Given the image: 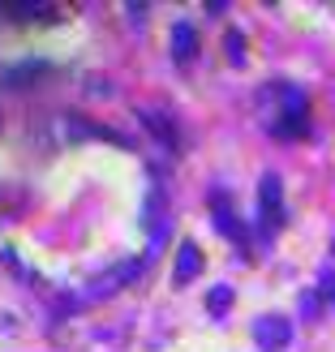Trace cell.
<instances>
[{"label": "cell", "instance_id": "1", "mask_svg": "<svg viewBox=\"0 0 335 352\" xmlns=\"http://www.w3.org/2000/svg\"><path fill=\"white\" fill-rule=\"evenodd\" d=\"M262 103V116H267V129L275 138H301L305 133V112H310V99L301 86L292 82H267L258 91Z\"/></svg>", "mask_w": 335, "mask_h": 352}, {"label": "cell", "instance_id": "2", "mask_svg": "<svg viewBox=\"0 0 335 352\" xmlns=\"http://www.w3.org/2000/svg\"><path fill=\"white\" fill-rule=\"evenodd\" d=\"M258 210H262V228L275 232L279 223H284V185H279V176L267 172L258 185Z\"/></svg>", "mask_w": 335, "mask_h": 352}, {"label": "cell", "instance_id": "3", "mask_svg": "<svg viewBox=\"0 0 335 352\" xmlns=\"http://www.w3.org/2000/svg\"><path fill=\"white\" fill-rule=\"evenodd\" d=\"M254 340H258V348L279 352V348H288V340H292V322L284 318V314H267V318L254 322Z\"/></svg>", "mask_w": 335, "mask_h": 352}, {"label": "cell", "instance_id": "4", "mask_svg": "<svg viewBox=\"0 0 335 352\" xmlns=\"http://www.w3.org/2000/svg\"><path fill=\"white\" fill-rule=\"evenodd\" d=\"M138 116H142V125H147V129H151L155 138H160L164 146H172V151L181 146V129L172 125V116H164L160 108H142V112H138Z\"/></svg>", "mask_w": 335, "mask_h": 352}, {"label": "cell", "instance_id": "5", "mask_svg": "<svg viewBox=\"0 0 335 352\" xmlns=\"http://www.w3.org/2000/svg\"><path fill=\"white\" fill-rule=\"evenodd\" d=\"M202 271V254L193 241H181V254H176V284H189L193 275Z\"/></svg>", "mask_w": 335, "mask_h": 352}, {"label": "cell", "instance_id": "6", "mask_svg": "<svg viewBox=\"0 0 335 352\" xmlns=\"http://www.w3.org/2000/svg\"><path fill=\"white\" fill-rule=\"evenodd\" d=\"M172 52H176V60H193V52H198V39H193V26L181 22L172 30Z\"/></svg>", "mask_w": 335, "mask_h": 352}, {"label": "cell", "instance_id": "7", "mask_svg": "<svg viewBox=\"0 0 335 352\" xmlns=\"http://www.w3.org/2000/svg\"><path fill=\"white\" fill-rule=\"evenodd\" d=\"M224 47H228V56H233V65L245 60V43H241V30H228L224 34Z\"/></svg>", "mask_w": 335, "mask_h": 352}, {"label": "cell", "instance_id": "8", "mask_svg": "<svg viewBox=\"0 0 335 352\" xmlns=\"http://www.w3.org/2000/svg\"><path fill=\"white\" fill-rule=\"evenodd\" d=\"M206 305L215 309V314H219V309H228V305H233V288H215V292L206 296Z\"/></svg>", "mask_w": 335, "mask_h": 352}, {"label": "cell", "instance_id": "9", "mask_svg": "<svg viewBox=\"0 0 335 352\" xmlns=\"http://www.w3.org/2000/svg\"><path fill=\"white\" fill-rule=\"evenodd\" d=\"M323 296H327V301L335 305V279H327V284H323Z\"/></svg>", "mask_w": 335, "mask_h": 352}, {"label": "cell", "instance_id": "10", "mask_svg": "<svg viewBox=\"0 0 335 352\" xmlns=\"http://www.w3.org/2000/svg\"><path fill=\"white\" fill-rule=\"evenodd\" d=\"M331 250H335V245H331Z\"/></svg>", "mask_w": 335, "mask_h": 352}]
</instances>
